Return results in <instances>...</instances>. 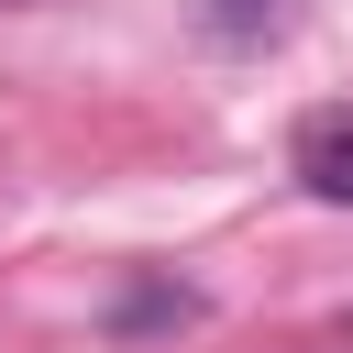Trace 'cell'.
I'll return each instance as SVG.
<instances>
[{"instance_id":"obj_1","label":"cell","mask_w":353,"mask_h":353,"mask_svg":"<svg viewBox=\"0 0 353 353\" xmlns=\"http://www.w3.org/2000/svg\"><path fill=\"white\" fill-rule=\"evenodd\" d=\"M287 165H298V188H309V199L353 210V99H320V110H298V132H287Z\"/></svg>"},{"instance_id":"obj_2","label":"cell","mask_w":353,"mask_h":353,"mask_svg":"<svg viewBox=\"0 0 353 353\" xmlns=\"http://www.w3.org/2000/svg\"><path fill=\"white\" fill-rule=\"evenodd\" d=\"M188 22L221 44V55H265L298 33V0H188Z\"/></svg>"}]
</instances>
